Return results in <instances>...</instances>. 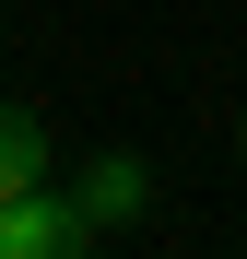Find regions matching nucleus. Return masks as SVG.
<instances>
[{
	"instance_id": "nucleus-1",
	"label": "nucleus",
	"mask_w": 247,
	"mask_h": 259,
	"mask_svg": "<svg viewBox=\"0 0 247 259\" xmlns=\"http://www.w3.org/2000/svg\"><path fill=\"white\" fill-rule=\"evenodd\" d=\"M71 247H94V224H82V200H47V189L0 200V259H71Z\"/></svg>"
},
{
	"instance_id": "nucleus-3",
	"label": "nucleus",
	"mask_w": 247,
	"mask_h": 259,
	"mask_svg": "<svg viewBox=\"0 0 247 259\" xmlns=\"http://www.w3.org/2000/svg\"><path fill=\"white\" fill-rule=\"evenodd\" d=\"M24 189H47V118L0 95V200H24Z\"/></svg>"
},
{
	"instance_id": "nucleus-4",
	"label": "nucleus",
	"mask_w": 247,
	"mask_h": 259,
	"mask_svg": "<svg viewBox=\"0 0 247 259\" xmlns=\"http://www.w3.org/2000/svg\"><path fill=\"white\" fill-rule=\"evenodd\" d=\"M235 153H247V130H235Z\"/></svg>"
},
{
	"instance_id": "nucleus-2",
	"label": "nucleus",
	"mask_w": 247,
	"mask_h": 259,
	"mask_svg": "<svg viewBox=\"0 0 247 259\" xmlns=\"http://www.w3.org/2000/svg\"><path fill=\"white\" fill-rule=\"evenodd\" d=\"M71 200H82V224H94V236H118V224H141V212H153V165H141V153H94V165L71 177Z\"/></svg>"
}]
</instances>
